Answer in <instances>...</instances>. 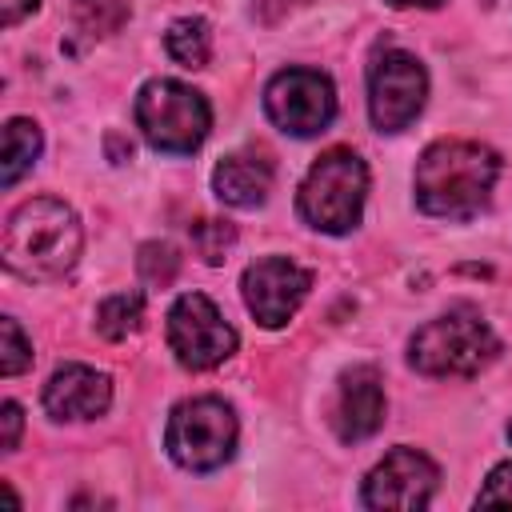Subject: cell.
Returning a JSON list of instances; mask_svg holds the SVG:
<instances>
[{"label":"cell","instance_id":"obj_1","mask_svg":"<svg viewBox=\"0 0 512 512\" xmlns=\"http://www.w3.org/2000/svg\"><path fill=\"white\" fill-rule=\"evenodd\" d=\"M496 176L500 160L492 148L472 140H436L416 164V204L428 216L468 220L488 204Z\"/></svg>","mask_w":512,"mask_h":512},{"label":"cell","instance_id":"obj_2","mask_svg":"<svg viewBox=\"0 0 512 512\" xmlns=\"http://www.w3.org/2000/svg\"><path fill=\"white\" fill-rule=\"evenodd\" d=\"M80 220L64 200H24L4 224V264L24 280H56L80 256Z\"/></svg>","mask_w":512,"mask_h":512},{"label":"cell","instance_id":"obj_3","mask_svg":"<svg viewBox=\"0 0 512 512\" xmlns=\"http://www.w3.org/2000/svg\"><path fill=\"white\" fill-rule=\"evenodd\" d=\"M496 352L500 340L492 336L488 320L476 308H452L428 320L408 344V360L424 376H472Z\"/></svg>","mask_w":512,"mask_h":512},{"label":"cell","instance_id":"obj_4","mask_svg":"<svg viewBox=\"0 0 512 512\" xmlns=\"http://www.w3.org/2000/svg\"><path fill=\"white\" fill-rule=\"evenodd\" d=\"M368 168L352 148L324 152L300 184V216L320 232H348L360 220Z\"/></svg>","mask_w":512,"mask_h":512},{"label":"cell","instance_id":"obj_5","mask_svg":"<svg viewBox=\"0 0 512 512\" xmlns=\"http://www.w3.org/2000/svg\"><path fill=\"white\" fill-rule=\"evenodd\" d=\"M136 124L156 152H196L208 136V100L180 80H148L136 96Z\"/></svg>","mask_w":512,"mask_h":512},{"label":"cell","instance_id":"obj_6","mask_svg":"<svg viewBox=\"0 0 512 512\" xmlns=\"http://www.w3.org/2000/svg\"><path fill=\"white\" fill-rule=\"evenodd\" d=\"M168 456L188 472H212L220 468L236 448V416L216 396H196L172 408L164 428Z\"/></svg>","mask_w":512,"mask_h":512},{"label":"cell","instance_id":"obj_7","mask_svg":"<svg viewBox=\"0 0 512 512\" xmlns=\"http://www.w3.org/2000/svg\"><path fill=\"white\" fill-rule=\"evenodd\" d=\"M268 120L288 136H316L336 116L332 80L316 68H284L264 88Z\"/></svg>","mask_w":512,"mask_h":512},{"label":"cell","instance_id":"obj_8","mask_svg":"<svg viewBox=\"0 0 512 512\" xmlns=\"http://www.w3.org/2000/svg\"><path fill=\"white\" fill-rule=\"evenodd\" d=\"M168 344L184 368L200 372V368H216L236 352V332L208 296L184 292L168 312Z\"/></svg>","mask_w":512,"mask_h":512},{"label":"cell","instance_id":"obj_9","mask_svg":"<svg viewBox=\"0 0 512 512\" xmlns=\"http://www.w3.org/2000/svg\"><path fill=\"white\" fill-rule=\"evenodd\" d=\"M428 96V76L416 56L392 48L368 72V112L380 132H400L416 120Z\"/></svg>","mask_w":512,"mask_h":512},{"label":"cell","instance_id":"obj_10","mask_svg":"<svg viewBox=\"0 0 512 512\" xmlns=\"http://www.w3.org/2000/svg\"><path fill=\"white\" fill-rule=\"evenodd\" d=\"M312 288V272L284 256H264L244 272V304L264 328H280L296 316Z\"/></svg>","mask_w":512,"mask_h":512},{"label":"cell","instance_id":"obj_11","mask_svg":"<svg viewBox=\"0 0 512 512\" xmlns=\"http://www.w3.org/2000/svg\"><path fill=\"white\" fill-rule=\"evenodd\" d=\"M436 464L416 448H392L364 480L368 508H424L436 492Z\"/></svg>","mask_w":512,"mask_h":512},{"label":"cell","instance_id":"obj_12","mask_svg":"<svg viewBox=\"0 0 512 512\" xmlns=\"http://www.w3.org/2000/svg\"><path fill=\"white\" fill-rule=\"evenodd\" d=\"M108 400H112L108 376L88 364H64L44 384V408L56 420H92L108 408Z\"/></svg>","mask_w":512,"mask_h":512},{"label":"cell","instance_id":"obj_13","mask_svg":"<svg viewBox=\"0 0 512 512\" xmlns=\"http://www.w3.org/2000/svg\"><path fill=\"white\" fill-rule=\"evenodd\" d=\"M384 424V388L376 368H352L340 376V396H336V432L344 444L368 440Z\"/></svg>","mask_w":512,"mask_h":512},{"label":"cell","instance_id":"obj_14","mask_svg":"<svg viewBox=\"0 0 512 512\" xmlns=\"http://www.w3.org/2000/svg\"><path fill=\"white\" fill-rule=\"evenodd\" d=\"M212 188L232 208H256L272 192V160L264 152H232L216 164Z\"/></svg>","mask_w":512,"mask_h":512},{"label":"cell","instance_id":"obj_15","mask_svg":"<svg viewBox=\"0 0 512 512\" xmlns=\"http://www.w3.org/2000/svg\"><path fill=\"white\" fill-rule=\"evenodd\" d=\"M40 156V128L32 120H8L4 124V160H0V180L4 188H12Z\"/></svg>","mask_w":512,"mask_h":512},{"label":"cell","instance_id":"obj_16","mask_svg":"<svg viewBox=\"0 0 512 512\" xmlns=\"http://www.w3.org/2000/svg\"><path fill=\"white\" fill-rule=\"evenodd\" d=\"M168 44V56L180 64V68H204L208 64V52H212V36H208V24L200 16H184L168 28L164 36Z\"/></svg>","mask_w":512,"mask_h":512},{"label":"cell","instance_id":"obj_17","mask_svg":"<svg viewBox=\"0 0 512 512\" xmlns=\"http://www.w3.org/2000/svg\"><path fill=\"white\" fill-rule=\"evenodd\" d=\"M128 20V4L124 0H72V28L88 40L112 36L120 32Z\"/></svg>","mask_w":512,"mask_h":512},{"label":"cell","instance_id":"obj_18","mask_svg":"<svg viewBox=\"0 0 512 512\" xmlns=\"http://www.w3.org/2000/svg\"><path fill=\"white\" fill-rule=\"evenodd\" d=\"M144 320V296L140 292H116L96 308V332L104 340H124Z\"/></svg>","mask_w":512,"mask_h":512},{"label":"cell","instance_id":"obj_19","mask_svg":"<svg viewBox=\"0 0 512 512\" xmlns=\"http://www.w3.org/2000/svg\"><path fill=\"white\" fill-rule=\"evenodd\" d=\"M188 236H192V248L204 264H220L228 256L232 240H236V228L228 220H196Z\"/></svg>","mask_w":512,"mask_h":512},{"label":"cell","instance_id":"obj_20","mask_svg":"<svg viewBox=\"0 0 512 512\" xmlns=\"http://www.w3.org/2000/svg\"><path fill=\"white\" fill-rule=\"evenodd\" d=\"M136 268H140V276H144L152 288H168V284L176 280V272H180V256H176V248H172V244L152 240V244H144V248H140Z\"/></svg>","mask_w":512,"mask_h":512},{"label":"cell","instance_id":"obj_21","mask_svg":"<svg viewBox=\"0 0 512 512\" xmlns=\"http://www.w3.org/2000/svg\"><path fill=\"white\" fill-rule=\"evenodd\" d=\"M0 332H4V356H0V368H4V376H20V372L32 364V348H28V340H24V332H20V324H16L12 316H4Z\"/></svg>","mask_w":512,"mask_h":512},{"label":"cell","instance_id":"obj_22","mask_svg":"<svg viewBox=\"0 0 512 512\" xmlns=\"http://www.w3.org/2000/svg\"><path fill=\"white\" fill-rule=\"evenodd\" d=\"M476 504H512V460H504L488 472L484 488L476 492Z\"/></svg>","mask_w":512,"mask_h":512},{"label":"cell","instance_id":"obj_23","mask_svg":"<svg viewBox=\"0 0 512 512\" xmlns=\"http://www.w3.org/2000/svg\"><path fill=\"white\" fill-rule=\"evenodd\" d=\"M40 8V0H0V16H4V28H12V24H20L28 12H36Z\"/></svg>","mask_w":512,"mask_h":512},{"label":"cell","instance_id":"obj_24","mask_svg":"<svg viewBox=\"0 0 512 512\" xmlns=\"http://www.w3.org/2000/svg\"><path fill=\"white\" fill-rule=\"evenodd\" d=\"M0 420H4V452H12V448H16V440H20V408L8 400Z\"/></svg>","mask_w":512,"mask_h":512},{"label":"cell","instance_id":"obj_25","mask_svg":"<svg viewBox=\"0 0 512 512\" xmlns=\"http://www.w3.org/2000/svg\"><path fill=\"white\" fill-rule=\"evenodd\" d=\"M388 4H396V8H436L444 0H388Z\"/></svg>","mask_w":512,"mask_h":512},{"label":"cell","instance_id":"obj_26","mask_svg":"<svg viewBox=\"0 0 512 512\" xmlns=\"http://www.w3.org/2000/svg\"><path fill=\"white\" fill-rule=\"evenodd\" d=\"M508 436H512V424H508Z\"/></svg>","mask_w":512,"mask_h":512}]
</instances>
